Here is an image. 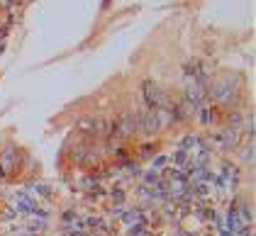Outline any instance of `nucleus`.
I'll return each instance as SVG.
<instances>
[{"mask_svg":"<svg viewBox=\"0 0 256 236\" xmlns=\"http://www.w3.org/2000/svg\"><path fill=\"white\" fill-rule=\"evenodd\" d=\"M15 166H18V154H15L12 146H8V149L0 154V176L10 178L15 173Z\"/></svg>","mask_w":256,"mask_h":236,"instance_id":"4","label":"nucleus"},{"mask_svg":"<svg viewBox=\"0 0 256 236\" xmlns=\"http://www.w3.org/2000/svg\"><path fill=\"white\" fill-rule=\"evenodd\" d=\"M78 129L88 132V134H96V137H102V134L110 132V122L98 119V117H86V119H80L78 122Z\"/></svg>","mask_w":256,"mask_h":236,"instance_id":"3","label":"nucleus"},{"mask_svg":"<svg viewBox=\"0 0 256 236\" xmlns=\"http://www.w3.org/2000/svg\"><path fill=\"white\" fill-rule=\"evenodd\" d=\"M236 90H239V85L232 83L230 78L217 80L215 85H212V98H215L217 102H232V100L236 98Z\"/></svg>","mask_w":256,"mask_h":236,"instance_id":"2","label":"nucleus"},{"mask_svg":"<svg viewBox=\"0 0 256 236\" xmlns=\"http://www.w3.org/2000/svg\"><path fill=\"white\" fill-rule=\"evenodd\" d=\"M142 95H144V102L149 105V110H174L176 107L168 98V93L154 80H146L142 85Z\"/></svg>","mask_w":256,"mask_h":236,"instance_id":"1","label":"nucleus"}]
</instances>
